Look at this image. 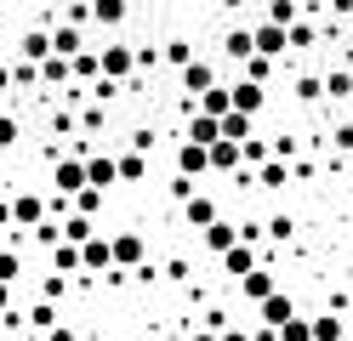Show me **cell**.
<instances>
[{
	"label": "cell",
	"instance_id": "obj_1",
	"mask_svg": "<svg viewBox=\"0 0 353 341\" xmlns=\"http://www.w3.org/2000/svg\"><path fill=\"white\" fill-rule=\"evenodd\" d=\"M251 45H256L262 57L285 63V57H291V29H285V23H268V17H256V23H251Z\"/></svg>",
	"mask_w": 353,
	"mask_h": 341
},
{
	"label": "cell",
	"instance_id": "obj_2",
	"mask_svg": "<svg viewBox=\"0 0 353 341\" xmlns=\"http://www.w3.org/2000/svg\"><path fill=\"white\" fill-rule=\"evenodd\" d=\"M97 57H103V74L108 80H131V74H137V45H125V40H103L97 45Z\"/></svg>",
	"mask_w": 353,
	"mask_h": 341
},
{
	"label": "cell",
	"instance_id": "obj_3",
	"mask_svg": "<svg viewBox=\"0 0 353 341\" xmlns=\"http://www.w3.org/2000/svg\"><path fill=\"white\" fill-rule=\"evenodd\" d=\"M108 245H114V267H125V273H137V267L148 262V239L137 234V227H120V234H108Z\"/></svg>",
	"mask_w": 353,
	"mask_h": 341
},
{
	"label": "cell",
	"instance_id": "obj_4",
	"mask_svg": "<svg viewBox=\"0 0 353 341\" xmlns=\"http://www.w3.org/2000/svg\"><path fill=\"white\" fill-rule=\"evenodd\" d=\"M176 85H183V97H200V91L223 85V68H216L211 57H194L188 68H176Z\"/></svg>",
	"mask_w": 353,
	"mask_h": 341
},
{
	"label": "cell",
	"instance_id": "obj_5",
	"mask_svg": "<svg viewBox=\"0 0 353 341\" xmlns=\"http://www.w3.org/2000/svg\"><path fill=\"white\" fill-rule=\"evenodd\" d=\"M80 273L85 279H108V273H114V245H108V234L80 245Z\"/></svg>",
	"mask_w": 353,
	"mask_h": 341
},
{
	"label": "cell",
	"instance_id": "obj_6",
	"mask_svg": "<svg viewBox=\"0 0 353 341\" xmlns=\"http://www.w3.org/2000/svg\"><path fill=\"white\" fill-rule=\"evenodd\" d=\"M171 171H183V176H194V182L211 176V148H205V143H188V136H183V143L171 148Z\"/></svg>",
	"mask_w": 353,
	"mask_h": 341
},
{
	"label": "cell",
	"instance_id": "obj_7",
	"mask_svg": "<svg viewBox=\"0 0 353 341\" xmlns=\"http://www.w3.org/2000/svg\"><path fill=\"white\" fill-rule=\"evenodd\" d=\"M46 216H52V211H46V194H34V188H17V194H12V222L23 227V234H34Z\"/></svg>",
	"mask_w": 353,
	"mask_h": 341
},
{
	"label": "cell",
	"instance_id": "obj_8",
	"mask_svg": "<svg viewBox=\"0 0 353 341\" xmlns=\"http://www.w3.org/2000/svg\"><path fill=\"white\" fill-rule=\"evenodd\" d=\"M80 188H92V182H85V159L80 154H63L57 165H52V194H80Z\"/></svg>",
	"mask_w": 353,
	"mask_h": 341
},
{
	"label": "cell",
	"instance_id": "obj_9",
	"mask_svg": "<svg viewBox=\"0 0 353 341\" xmlns=\"http://www.w3.org/2000/svg\"><path fill=\"white\" fill-rule=\"evenodd\" d=\"M291 318H296V296L291 290H274L268 302H256V324H274L279 330V324H291Z\"/></svg>",
	"mask_w": 353,
	"mask_h": 341
},
{
	"label": "cell",
	"instance_id": "obj_10",
	"mask_svg": "<svg viewBox=\"0 0 353 341\" xmlns=\"http://www.w3.org/2000/svg\"><path fill=\"white\" fill-rule=\"evenodd\" d=\"M228 91H234V108H239V114H251V120L268 108V85H256V80H245V74L228 80Z\"/></svg>",
	"mask_w": 353,
	"mask_h": 341
},
{
	"label": "cell",
	"instance_id": "obj_11",
	"mask_svg": "<svg viewBox=\"0 0 353 341\" xmlns=\"http://www.w3.org/2000/svg\"><path fill=\"white\" fill-rule=\"evenodd\" d=\"M234 171H245V148L228 143V136H216L211 143V176H234Z\"/></svg>",
	"mask_w": 353,
	"mask_h": 341
},
{
	"label": "cell",
	"instance_id": "obj_12",
	"mask_svg": "<svg viewBox=\"0 0 353 341\" xmlns=\"http://www.w3.org/2000/svg\"><path fill=\"white\" fill-rule=\"evenodd\" d=\"M274 290H279V273H274V267H251L245 279H239V296H245L251 307H256V302H268Z\"/></svg>",
	"mask_w": 353,
	"mask_h": 341
},
{
	"label": "cell",
	"instance_id": "obj_13",
	"mask_svg": "<svg viewBox=\"0 0 353 341\" xmlns=\"http://www.w3.org/2000/svg\"><path fill=\"white\" fill-rule=\"evenodd\" d=\"M12 57H23V63H46L52 57V29H23L12 45Z\"/></svg>",
	"mask_w": 353,
	"mask_h": 341
},
{
	"label": "cell",
	"instance_id": "obj_14",
	"mask_svg": "<svg viewBox=\"0 0 353 341\" xmlns=\"http://www.w3.org/2000/svg\"><path fill=\"white\" fill-rule=\"evenodd\" d=\"M256 250H262V245H245V239H239V245H234V250H223L216 262H223V273H228V279L239 285V279H245L251 267H262V262H256Z\"/></svg>",
	"mask_w": 353,
	"mask_h": 341
},
{
	"label": "cell",
	"instance_id": "obj_15",
	"mask_svg": "<svg viewBox=\"0 0 353 341\" xmlns=\"http://www.w3.org/2000/svg\"><path fill=\"white\" fill-rule=\"evenodd\" d=\"M200 239H205V256H223V250H234V245H239V222H234V216H216Z\"/></svg>",
	"mask_w": 353,
	"mask_h": 341
},
{
	"label": "cell",
	"instance_id": "obj_16",
	"mask_svg": "<svg viewBox=\"0 0 353 341\" xmlns=\"http://www.w3.org/2000/svg\"><path fill=\"white\" fill-rule=\"evenodd\" d=\"M85 182L103 194H114L120 188V171H114V154H85Z\"/></svg>",
	"mask_w": 353,
	"mask_h": 341
},
{
	"label": "cell",
	"instance_id": "obj_17",
	"mask_svg": "<svg viewBox=\"0 0 353 341\" xmlns=\"http://www.w3.org/2000/svg\"><path fill=\"white\" fill-rule=\"evenodd\" d=\"M69 74H74V85L85 91L92 80H103V57H97V45H80V52L69 57Z\"/></svg>",
	"mask_w": 353,
	"mask_h": 341
},
{
	"label": "cell",
	"instance_id": "obj_18",
	"mask_svg": "<svg viewBox=\"0 0 353 341\" xmlns=\"http://www.w3.org/2000/svg\"><path fill=\"white\" fill-rule=\"evenodd\" d=\"M216 216H223V205H216L211 194H194V199H183V222H188V227H200V234H205V227H211Z\"/></svg>",
	"mask_w": 353,
	"mask_h": 341
},
{
	"label": "cell",
	"instance_id": "obj_19",
	"mask_svg": "<svg viewBox=\"0 0 353 341\" xmlns=\"http://www.w3.org/2000/svg\"><path fill=\"white\" fill-rule=\"evenodd\" d=\"M63 85H74V74H69V57H46V63H40V91H46V97H57V91Z\"/></svg>",
	"mask_w": 353,
	"mask_h": 341
},
{
	"label": "cell",
	"instance_id": "obj_20",
	"mask_svg": "<svg viewBox=\"0 0 353 341\" xmlns=\"http://www.w3.org/2000/svg\"><path fill=\"white\" fill-rule=\"evenodd\" d=\"M114 171H120V182H125V188H131V182H148V154L120 148V154H114Z\"/></svg>",
	"mask_w": 353,
	"mask_h": 341
},
{
	"label": "cell",
	"instance_id": "obj_21",
	"mask_svg": "<svg viewBox=\"0 0 353 341\" xmlns=\"http://www.w3.org/2000/svg\"><path fill=\"white\" fill-rule=\"evenodd\" d=\"M131 17V0H92V23L97 29H120Z\"/></svg>",
	"mask_w": 353,
	"mask_h": 341
},
{
	"label": "cell",
	"instance_id": "obj_22",
	"mask_svg": "<svg viewBox=\"0 0 353 341\" xmlns=\"http://www.w3.org/2000/svg\"><path fill=\"white\" fill-rule=\"evenodd\" d=\"M296 52H319V23L307 17V12L291 23V57H296Z\"/></svg>",
	"mask_w": 353,
	"mask_h": 341
},
{
	"label": "cell",
	"instance_id": "obj_23",
	"mask_svg": "<svg viewBox=\"0 0 353 341\" xmlns=\"http://www.w3.org/2000/svg\"><path fill=\"white\" fill-rule=\"evenodd\" d=\"M23 324L46 335L52 324H63V313H57V302H29V307H23Z\"/></svg>",
	"mask_w": 353,
	"mask_h": 341
},
{
	"label": "cell",
	"instance_id": "obj_24",
	"mask_svg": "<svg viewBox=\"0 0 353 341\" xmlns=\"http://www.w3.org/2000/svg\"><path fill=\"white\" fill-rule=\"evenodd\" d=\"M183 136H188V143H216V136H223V120H211V114H194V120L183 125Z\"/></svg>",
	"mask_w": 353,
	"mask_h": 341
},
{
	"label": "cell",
	"instance_id": "obj_25",
	"mask_svg": "<svg viewBox=\"0 0 353 341\" xmlns=\"http://www.w3.org/2000/svg\"><path fill=\"white\" fill-rule=\"evenodd\" d=\"M80 45H85V29H74V23H57V29H52V52L57 57H74Z\"/></svg>",
	"mask_w": 353,
	"mask_h": 341
},
{
	"label": "cell",
	"instance_id": "obj_26",
	"mask_svg": "<svg viewBox=\"0 0 353 341\" xmlns=\"http://www.w3.org/2000/svg\"><path fill=\"white\" fill-rule=\"evenodd\" d=\"M251 52H256V45H251V29H228V34H223V57H228L234 68L245 63Z\"/></svg>",
	"mask_w": 353,
	"mask_h": 341
},
{
	"label": "cell",
	"instance_id": "obj_27",
	"mask_svg": "<svg viewBox=\"0 0 353 341\" xmlns=\"http://www.w3.org/2000/svg\"><path fill=\"white\" fill-rule=\"evenodd\" d=\"M239 74H245V80H256V85H268V80L279 74V63H274V57H262V52H251L245 63H239Z\"/></svg>",
	"mask_w": 353,
	"mask_h": 341
},
{
	"label": "cell",
	"instance_id": "obj_28",
	"mask_svg": "<svg viewBox=\"0 0 353 341\" xmlns=\"http://www.w3.org/2000/svg\"><path fill=\"white\" fill-rule=\"evenodd\" d=\"M63 239H69V245H85V239H97V216H63Z\"/></svg>",
	"mask_w": 353,
	"mask_h": 341
},
{
	"label": "cell",
	"instance_id": "obj_29",
	"mask_svg": "<svg viewBox=\"0 0 353 341\" xmlns=\"http://www.w3.org/2000/svg\"><path fill=\"white\" fill-rule=\"evenodd\" d=\"M307 324H314V341H342V335H347V330H342V313H336V307H330V313H314Z\"/></svg>",
	"mask_w": 353,
	"mask_h": 341
},
{
	"label": "cell",
	"instance_id": "obj_30",
	"mask_svg": "<svg viewBox=\"0 0 353 341\" xmlns=\"http://www.w3.org/2000/svg\"><path fill=\"white\" fill-rule=\"evenodd\" d=\"M23 250H12V245H0V279H6V285H23Z\"/></svg>",
	"mask_w": 353,
	"mask_h": 341
},
{
	"label": "cell",
	"instance_id": "obj_31",
	"mask_svg": "<svg viewBox=\"0 0 353 341\" xmlns=\"http://www.w3.org/2000/svg\"><path fill=\"white\" fill-rule=\"evenodd\" d=\"M291 91H296V103H325V74H296Z\"/></svg>",
	"mask_w": 353,
	"mask_h": 341
},
{
	"label": "cell",
	"instance_id": "obj_32",
	"mask_svg": "<svg viewBox=\"0 0 353 341\" xmlns=\"http://www.w3.org/2000/svg\"><path fill=\"white\" fill-rule=\"evenodd\" d=\"M342 97H353V74L347 68H330L325 74V103H342Z\"/></svg>",
	"mask_w": 353,
	"mask_h": 341
},
{
	"label": "cell",
	"instance_id": "obj_33",
	"mask_svg": "<svg viewBox=\"0 0 353 341\" xmlns=\"http://www.w3.org/2000/svg\"><path fill=\"white\" fill-rule=\"evenodd\" d=\"M262 234H268L274 245H291V239H296V216H285V211H279V216L262 222Z\"/></svg>",
	"mask_w": 353,
	"mask_h": 341
},
{
	"label": "cell",
	"instance_id": "obj_34",
	"mask_svg": "<svg viewBox=\"0 0 353 341\" xmlns=\"http://www.w3.org/2000/svg\"><path fill=\"white\" fill-rule=\"evenodd\" d=\"M52 273H69V279H74V273H80V245L63 239V245L52 250Z\"/></svg>",
	"mask_w": 353,
	"mask_h": 341
},
{
	"label": "cell",
	"instance_id": "obj_35",
	"mask_svg": "<svg viewBox=\"0 0 353 341\" xmlns=\"http://www.w3.org/2000/svg\"><path fill=\"white\" fill-rule=\"evenodd\" d=\"M223 136H228V143H245V136H256V131H251V114H239V108L223 114Z\"/></svg>",
	"mask_w": 353,
	"mask_h": 341
},
{
	"label": "cell",
	"instance_id": "obj_36",
	"mask_svg": "<svg viewBox=\"0 0 353 341\" xmlns=\"http://www.w3.org/2000/svg\"><path fill=\"white\" fill-rule=\"evenodd\" d=\"M262 17H268V23H285V29H291V23L302 17V6H296V0H268V6H262Z\"/></svg>",
	"mask_w": 353,
	"mask_h": 341
},
{
	"label": "cell",
	"instance_id": "obj_37",
	"mask_svg": "<svg viewBox=\"0 0 353 341\" xmlns=\"http://www.w3.org/2000/svg\"><path fill=\"white\" fill-rule=\"evenodd\" d=\"M17 143H23V120L17 114H0V154H12Z\"/></svg>",
	"mask_w": 353,
	"mask_h": 341
},
{
	"label": "cell",
	"instance_id": "obj_38",
	"mask_svg": "<svg viewBox=\"0 0 353 341\" xmlns=\"http://www.w3.org/2000/svg\"><path fill=\"white\" fill-rule=\"evenodd\" d=\"M69 273H46V279H40V302H63V296H69Z\"/></svg>",
	"mask_w": 353,
	"mask_h": 341
},
{
	"label": "cell",
	"instance_id": "obj_39",
	"mask_svg": "<svg viewBox=\"0 0 353 341\" xmlns=\"http://www.w3.org/2000/svg\"><path fill=\"white\" fill-rule=\"evenodd\" d=\"M160 57H165L171 68H188V63H194V57H200V52H194V40H171V45H165V52H160Z\"/></svg>",
	"mask_w": 353,
	"mask_h": 341
},
{
	"label": "cell",
	"instance_id": "obj_40",
	"mask_svg": "<svg viewBox=\"0 0 353 341\" xmlns=\"http://www.w3.org/2000/svg\"><path fill=\"white\" fill-rule=\"evenodd\" d=\"M165 194H171L176 205H183V199H194V194H200V182H194V176H183V171H171V182H165Z\"/></svg>",
	"mask_w": 353,
	"mask_h": 341
},
{
	"label": "cell",
	"instance_id": "obj_41",
	"mask_svg": "<svg viewBox=\"0 0 353 341\" xmlns=\"http://www.w3.org/2000/svg\"><path fill=\"white\" fill-rule=\"evenodd\" d=\"M103 199H108L103 188H80V194H74V211H80V216H97V211H103Z\"/></svg>",
	"mask_w": 353,
	"mask_h": 341
},
{
	"label": "cell",
	"instance_id": "obj_42",
	"mask_svg": "<svg viewBox=\"0 0 353 341\" xmlns=\"http://www.w3.org/2000/svg\"><path fill=\"white\" fill-rule=\"evenodd\" d=\"M268 148H274V159H302V136H285V131H279Z\"/></svg>",
	"mask_w": 353,
	"mask_h": 341
},
{
	"label": "cell",
	"instance_id": "obj_43",
	"mask_svg": "<svg viewBox=\"0 0 353 341\" xmlns=\"http://www.w3.org/2000/svg\"><path fill=\"white\" fill-rule=\"evenodd\" d=\"M279 341H314V324H307V318L296 313L291 324H279Z\"/></svg>",
	"mask_w": 353,
	"mask_h": 341
},
{
	"label": "cell",
	"instance_id": "obj_44",
	"mask_svg": "<svg viewBox=\"0 0 353 341\" xmlns=\"http://www.w3.org/2000/svg\"><path fill=\"white\" fill-rule=\"evenodd\" d=\"M325 136H330V148H336V154H353V125H347V120H336Z\"/></svg>",
	"mask_w": 353,
	"mask_h": 341
},
{
	"label": "cell",
	"instance_id": "obj_45",
	"mask_svg": "<svg viewBox=\"0 0 353 341\" xmlns=\"http://www.w3.org/2000/svg\"><path fill=\"white\" fill-rule=\"evenodd\" d=\"M154 63H160V52H154V45H137V74H148Z\"/></svg>",
	"mask_w": 353,
	"mask_h": 341
},
{
	"label": "cell",
	"instance_id": "obj_46",
	"mask_svg": "<svg viewBox=\"0 0 353 341\" xmlns=\"http://www.w3.org/2000/svg\"><path fill=\"white\" fill-rule=\"evenodd\" d=\"M46 341H80V330H74V324H52Z\"/></svg>",
	"mask_w": 353,
	"mask_h": 341
},
{
	"label": "cell",
	"instance_id": "obj_47",
	"mask_svg": "<svg viewBox=\"0 0 353 341\" xmlns=\"http://www.w3.org/2000/svg\"><path fill=\"white\" fill-rule=\"evenodd\" d=\"M6 91H17V80H12V57H0V97Z\"/></svg>",
	"mask_w": 353,
	"mask_h": 341
},
{
	"label": "cell",
	"instance_id": "obj_48",
	"mask_svg": "<svg viewBox=\"0 0 353 341\" xmlns=\"http://www.w3.org/2000/svg\"><path fill=\"white\" fill-rule=\"evenodd\" d=\"M12 290H17V285H6V279H0V318H6V313L17 307V296H12Z\"/></svg>",
	"mask_w": 353,
	"mask_h": 341
},
{
	"label": "cell",
	"instance_id": "obj_49",
	"mask_svg": "<svg viewBox=\"0 0 353 341\" xmlns=\"http://www.w3.org/2000/svg\"><path fill=\"white\" fill-rule=\"evenodd\" d=\"M223 341H251V330H245V324H239V318H234V324L223 330Z\"/></svg>",
	"mask_w": 353,
	"mask_h": 341
},
{
	"label": "cell",
	"instance_id": "obj_50",
	"mask_svg": "<svg viewBox=\"0 0 353 341\" xmlns=\"http://www.w3.org/2000/svg\"><path fill=\"white\" fill-rule=\"evenodd\" d=\"M188 341H223V330H211V324H200V330H188Z\"/></svg>",
	"mask_w": 353,
	"mask_h": 341
},
{
	"label": "cell",
	"instance_id": "obj_51",
	"mask_svg": "<svg viewBox=\"0 0 353 341\" xmlns=\"http://www.w3.org/2000/svg\"><path fill=\"white\" fill-rule=\"evenodd\" d=\"M12 227H17L12 222V199H0V234H12Z\"/></svg>",
	"mask_w": 353,
	"mask_h": 341
},
{
	"label": "cell",
	"instance_id": "obj_52",
	"mask_svg": "<svg viewBox=\"0 0 353 341\" xmlns=\"http://www.w3.org/2000/svg\"><path fill=\"white\" fill-rule=\"evenodd\" d=\"M216 6H223L228 17H239V12H245V6H251V0H216Z\"/></svg>",
	"mask_w": 353,
	"mask_h": 341
},
{
	"label": "cell",
	"instance_id": "obj_53",
	"mask_svg": "<svg viewBox=\"0 0 353 341\" xmlns=\"http://www.w3.org/2000/svg\"><path fill=\"white\" fill-rule=\"evenodd\" d=\"M154 341H188V330H160Z\"/></svg>",
	"mask_w": 353,
	"mask_h": 341
},
{
	"label": "cell",
	"instance_id": "obj_54",
	"mask_svg": "<svg viewBox=\"0 0 353 341\" xmlns=\"http://www.w3.org/2000/svg\"><path fill=\"white\" fill-rule=\"evenodd\" d=\"M46 6H57V12H63V6H69V0H46Z\"/></svg>",
	"mask_w": 353,
	"mask_h": 341
},
{
	"label": "cell",
	"instance_id": "obj_55",
	"mask_svg": "<svg viewBox=\"0 0 353 341\" xmlns=\"http://www.w3.org/2000/svg\"><path fill=\"white\" fill-rule=\"evenodd\" d=\"M251 6H268V0H251Z\"/></svg>",
	"mask_w": 353,
	"mask_h": 341
},
{
	"label": "cell",
	"instance_id": "obj_56",
	"mask_svg": "<svg viewBox=\"0 0 353 341\" xmlns=\"http://www.w3.org/2000/svg\"><path fill=\"white\" fill-rule=\"evenodd\" d=\"M0 114H6V103H0Z\"/></svg>",
	"mask_w": 353,
	"mask_h": 341
},
{
	"label": "cell",
	"instance_id": "obj_57",
	"mask_svg": "<svg viewBox=\"0 0 353 341\" xmlns=\"http://www.w3.org/2000/svg\"><path fill=\"white\" fill-rule=\"evenodd\" d=\"M342 341H353V335H342Z\"/></svg>",
	"mask_w": 353,
	"mask_h": 341
}]
</instances>
